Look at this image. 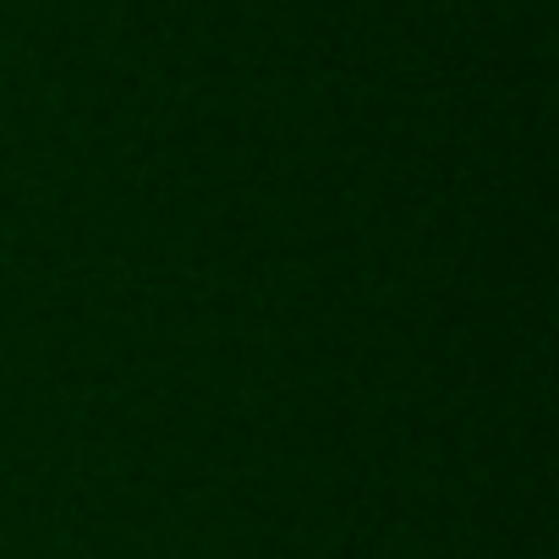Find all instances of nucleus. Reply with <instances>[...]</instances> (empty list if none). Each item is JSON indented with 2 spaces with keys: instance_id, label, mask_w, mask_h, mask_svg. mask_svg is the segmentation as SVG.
I'll list each match as a JSON object with an SVG mask.
<instances>
[]
</instances>
